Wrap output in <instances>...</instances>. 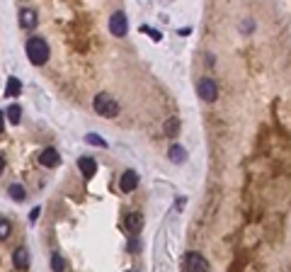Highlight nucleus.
Masks as SVG:
<instances>
[{"mask_svg": "<svg viewBox=\"0 0 291 272\" xmlns=\"http://www.w3.org/2000/svg\"><path fill=\"white\" fill-rule=\"evenodd\" d=\"M24 51H27V58H29L34 66H44V63L49 61V44H46L41 36H32V39L27 41Z\"/></svg>", "mask_w": 291, "mask_h": 272, "instance_id": "f257e3e1", "label": "nucleus"}, {"mask_svg": "<svg viewBox=\"0 0 291 272\" xmlns=\"http://www.w3.org/2000/svg\"><path fill=\"white\" fill-rule=\"evenodd\" d=\"M92 107L97 114H102V117H117L119 114V105H117V100L107 95V92H100L97 97H95V102H92Z\"/></svg>", "mask_w": 291, "mask_h": 272, "instance_id": "f03ea898", "label": "nucleus"}, {"mask_svg": "<svg viewBox=\"0 0 291 272\" xmlns=\"http://www.w3.org/2000/svg\"><path fill=\"white\" fill-rule=\"evenodd\" d=\"M209 270V263H206V258L197 251H189V253H184L182 258V272H206Z\"/></svg>", "mask_w": 291, "mask_h": 272, "instance_id": "7ed1b4c3", "label": "nucleus"}, {"mask_svg": "<svg viewBox=\"0 0 291 272\" xmlns=\"http://www.w3.org/2000/svg\"><path fill=\"white\" fill-rule=\"evenodd\" d=\"M109 32L114 36H127L129 32V19H127V12H114L112 17H109Z\"/></svg>", "mask_w": 291, "mask_h": 272, "instance_id": "20e7f679", "label": "nucleus"}, {"mask_svg": "<svg viewBox=\"0 0 291 272\" xmlns=\"http://www.w3.org/2000/svg\"><path fill=\"white\" fill-rule=\"evenodd\" d=\"M199 97L201 100H206V102H214L218 97V88H216V83L214 80H209V78H204V80H199Z\"/></svg>", "mask_w": 291, "mask_h": 272, "instance_id": "39448f33", "label": "nucleus"}, {"mask_svg": "<svg viewBox=\"0 0 291 272\" xmlns=\"http://www.w3.org/2000/svg\"><path fill=\"white\" fill-rule=\"evenodd\" d=\"M119 187H122V192H134L139 187V173L136 170H124V175L119 180Z\"/></svg>", "mask_w": 291, "mask_h": 272, "instance_id": "423d86ee", "label": "nucleus"}, {"mask_svg": "<svg viewBox=\"0 0 291 272\" xmlns=\"http://www.w3.org/2000/svg\"><path fill=\"white\" fill-rule=\"evenodd\" d=\"M39 163L44 165V168H56V165L61 163V156H58L56 148H44L41 156H39Z\"/></svg>", "mask_w": 291, "mask_h": 272, "instance_id": "0eeeda50", "label": "nucleus"}, {"mask_svg": "<svg viewBox=\"0 0 291 272\" xmlns=\"http://www.w3.org/2000/svg\"><path fill=\"white\" fill-rule=\"evenodd\" d=\"M144 221H146V217L141 212H131L127 217V221H124V226H127V231H131V234H139L144 229Z\"/></svg>", "mask_w": 291, "mask_h": 272, "instance_id": "6e6552de", "label": "nucleus"}, {"mask_svg": "<svg viewBox=\"0 0 291 272\" xmlns=\"http://www.w3.org/2000/svg\"><path fill=\"white\" fill-rule=\"evenodd\" d=\"M78 168H80L83 178H92V175L97 173V163H95V158H90V156H83V158H78Z\"/></svg>", "mask_w": 291, "mask_h": 272, "instance_id": "1a4fd4ad", "label": "nucleus"}, {"mask_svg": "<svg viewBox=\"0 0 291 272\" xmlns=\"http://www.w3.org/2000/svg\"><path fill=\"white\" fill-rule=\"evenodd\" d=\"M19 24H22L24 29H34L36 27V10H32V7L19 10Z\"/></svg>", "mask_w": 291, "mask_h": 272, "instance_id": "9d476101", "label": "nucleus"}, {"mask_svg": "<svg viewBox=\"0 0 291 272\" xmlns=\"http://www.w3.org/2000/svg\"><path fill=\"white\" fill-rule=\"evenodd\" d=\"M12 265L17 270H29V253H27V248H17L12 253Z\"/></svg>", "mask_w": 291, "mask_h": 272, "instance_id": "9b49d317", "label": "nucleus"}, {"mask_svg": "<svg viewBox=\"0 0 291 272\" xmlns=\"http://www.w3.org/2000/svg\"><path fill=\"white\" fill-rule=\"evenodd\" d=\"M167 156H170V161H172V163H182V161H184V158H187V151H184V146H170V153H167Z\"/></svg>", "mask_w": 291, "mask_h": 272, "instance_id": "f8f14e48", "label": "nucleus"}, {"mask_svg": "<svg viewBox=\"0 0 291 272\" xmlns=\"http://www.w3.org/2000/svg\"><path fill=\"white\" fill-rule=\"evenodd\" d=\"M19 92H22V83H19L17 78H10L7 80V88H5V95L7 97H17Z\"/></svg>", "mask_w": 291, "mask_h": 272, "instance_id": "ddd939ff", "label": "nucleus"}, {"mask_svg": "<svg viewBox=\"0 0 291 272\" xmlns=\"http://www.w3.org/2000/svg\"><path fill=\"white\" fill-rule=\"evenodd\" d=\"M177 131H180V119L177 117H172V119H167L165 122V136H177Z\"/></svg>", "mask_w": 291, "mask_h": 272, "instance_id": "4468645a", "label": "nucleus"}, {"mask_svg": "<svg viewBox=\"0 0 291 272\" xmlns=\"http://www.w3.org/2000/svg\"><path fill=\"white\" fill-rule=\"evenodd\" d=\"M51 270H54V272H63V270H66V260H63V255H61V253L51 255Z\"/></svg>", "mask_w": 291, "mask_h": 272, "instance_id": "2eb2a0df", "label": "nucleus"}, {"mask_svg": "<svg viewBox=\"0 0 291 272\" xmlns=\"http://www.w3.org/2000/svg\"><path fill=\"white\" fill-rule=\"evenodd\" d=\"M10 197L15 202H24V197H27L24 195V187L22 185H10Z\"/></svg>", "mask_w": 291, "mask_h": 272, "instance_id": "dca6fc26", "label": "nucleus"}, {"mask_svg": "<svg viewBox=\"0 0 291 272\" xmlns=\"http://www.w3.org/2000/svg\"><path fill=\"white\" fill-rule=\"evenodd\" d=\"M19 117H22L19 105H12V107L7 109V119H10V124H19Z\"/></svg>", "mask_w": 291, "mask_h": 272, "instance_id": "f3484780", "label": "nucleus"}, {"mask_svg": "<svg viewBox=\"0 0 291 272\" xmlns=\"http://www.w3.org/2000/svg\"><path fill=\"white\" fill-rule=\"evenodd\" d=\"M85 141L92 144V146H100V148H107V141H105L100 134H88V136H85Z\"/></svg>", "mask_w": 291, "mask_h": 272, "instance_id": "a211bd4d", "label": "nucleus"}, {"mask_svg": "<svg viewBox=\"0 0 291 272\" xmlns=\"http://www.w3.org/2000/svg\"><path fill=\"white\" fill-rule=\"evenodd\" d=\"M10 229H12L10 221L7 219H0V241H5V238L10 236Z\"/></svg>", "mask_w": 291, "mask_h": 272, "instance_id": "6ab92c4d", "label": "nucleus"}, {"mask_svg": "<svg viewBox=\"0 0 291 272\" xmlns=\"http://www.w3.org/2000/svg\"><path fill=\"white\" fill-rule=\"evenodd\" d=\"M39 214H41V209H39V207H34V209H32V214H29V221L34 224L36 219H39Z\"/></svg>", "mask_w": 291, "mask_h": 272, "instance_id": "aec40b11", "label": "nucleus"}, {"mask_svg": "<svg viewBox=\"0 0 291 272\" xmlns=\"http://www.w3.org/2000/svg\"><path fill=\"white\" fill-rule=\"evenodd\" d=\"M2 131H5V114L0 112V134H2Z\"/></svg>", "mask_w": 291, "mask_h": 272, "instance_id": "412c9836", "label": "nucleus"}, {"mask_svg": "<svg viewBox=\"0 0 291 272\" xmlns=\"http://www.w3.org/2000/svg\"><path fill=\"white\" fill-rule=\"evenodd\" d=\"M2 170H5V158L0 156V173H2Z\"/></svg>", "mask_w": 291, "mask_h": 272, "instance_id": "4be33fe9", "label": "nucleus"}]
</instances>
